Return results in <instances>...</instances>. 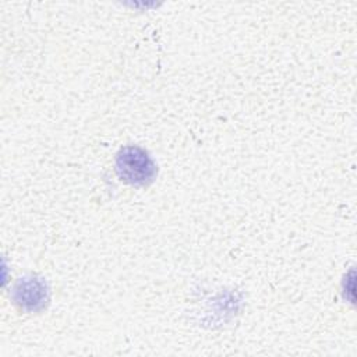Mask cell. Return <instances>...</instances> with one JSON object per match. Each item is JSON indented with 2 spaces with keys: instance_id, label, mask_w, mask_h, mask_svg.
Returning a JSON list of instances; mask_svg holds the SVG:
<instances>
[{
  "instance_id": "6da1fadb",
  "label": "cell",
  "mask_w": 357,
  "mask_h": 357,
  "mask_svg": "<svg viewBox=\"0 0 357 357\" xmlns=\"http://www.w3.org/2000/svg\"><path fill=\"white\" fill-rule=\"evenodd\" d=\"M116 166L121 180L131 184H146L155 176V166L151 158L137 146L124 148L117 156Z\"/></svg>"
},
{
  "instance_id": "7a4b0ae2",
  "label": "cell",
  "mask_w": 357,
  "mask_h": 357,
  "mask_svg": "<svg viewBox=\"0 0 357 357\" xmlns=\"http://www.w3.org/2000/svg\"><path fill=\"white\" fill-rule=\"evenodd\" d=\"M14 298L25 310H39L47 300L46 286L36 278H24L14 287Z\"/></svg>"
}]
</instances>
